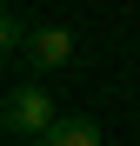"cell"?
Returning a JSON list of instances; mask_svg holds the SVG:
<instances>
[{"label": "cell", "instance_id": "6da1fadb", "mask_svg": "<svg viewBox=\"0 0 140 146\" xmlns=\"http://www.w3.org/2000/svg\"><path fill=\"white\" fill-rule=\"evenodd\" d=\"M54 119H60V106L47 100V86H13L7 106H0V126H7L13 139H47Z\"/></svg>", "mask_w": 140, "mask_h": 146}, {"label": "cell", "instance_id": "7a4b0ae2", "mask_svg": "<svg viewBox=\"0 0 140 146\" xmlns=\"http://www.w3.org/2000/svg\"><path fill=\"white\" fill-rule=\"evenodd\" d=\"M27 60H33L40 73H60V66H74V33H67V27H33V40H27Z\"/></svg>", "mask_w": 140, "mask_h": 146}, {"label": "cell", "instance_id": "3957f363", "mask_svg": "<svg viewBox=\"0 0 140 146\" xmlns=\"http://www.w3.org/2000/svg\"><path fill=\"white\" fill-rule=\"evenodd\" d=\"M40 146H100V126H93L87 113H60L54 126H47V139Z\"/></svg>", "mask_w": 140, "mask_h": 146}, {"label": "cell", "instance_id": "277c9868", "mask_svg": "<svg viewBox=\"0 0 140 146\" xmlns=\"http://www.w3.org/2000/svg\"><path fill=\"white\" fill-rule=\"evenodd\" d=\"M0 40H7V46H27L33 33H27V20H20V13H7V27H0Z\"/></svg>", "mask_w": 140, "mask_h": 146}]
</instances>
